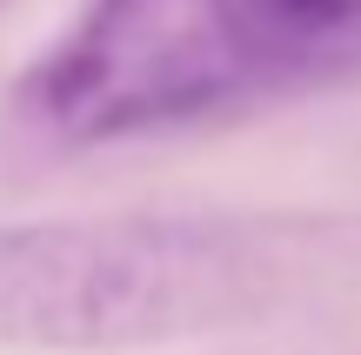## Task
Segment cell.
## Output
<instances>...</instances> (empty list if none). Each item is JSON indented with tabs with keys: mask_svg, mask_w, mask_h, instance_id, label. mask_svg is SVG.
Listing matches in <instances>:
<instances>
[{
	"mask_svg": "<svg viewBox=\"0 0 361 355\" xmlns=\"http://www.w3.org/2000/svg\"><path fill=\"white\" fill-rule=\"evenodd\" d=\"M355 295L361 208L0 222V349H168L322 315Z\"/></svg>",
	"mask_w": 361,
	"mask_h": 355,
	"instance_id": "1",
	"label": "cell"
},
{
	"mask_svg": "<svg viewBox=\"0 0 361 355\" xmlns=\"http://www.w3.org/2000/svg\"><path fill=\"white\" fill-rule=\"evenodd\" d=\"M361 80V0H87L13 88L54 148H107Z\"/></svg>",
	"mask_w": 361,
	"mask_h": 355,
	"instance_id": "2",
	"label": "cell"
}]
</instances>
